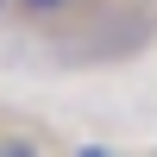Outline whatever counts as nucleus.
I'll list each match as a JSON object with an SVG mask.
<instances>
[{
	"mask_svg": "<svg viewBox=\"0 0 157 157\" xmlns=\"http://www.w3.org/2000/svg\"><path fill=\"white\" fill-rule=\"evenodd\" d=\"M6 6H13V0H0V13H6Z\"/></svg>",
	"mask_w": 157,
	"mask_h": 157,
	"instance_id": "20e7f679",
	"label": "nucleus"
},
{
	"mask_svg": "<svg viewBox=\"0 0 157 157\" xmlns=\"http://www.w3.org/2000/svg\"><path fill=\"white\" fill-rule=\"evenodd\" d=\"M0 157H38V145H25V138H0Z\"/></svg>",
	"mask_w": 157,
	"mask_h": 157,
	"instance_id": "f03ea898",
	"label": "nucleus"
},
{
	"mask_svg": "<svg viewBox=\"0 0 157 157\" xmlns=\"http://www.w3.org/2000/svg\"><path fill=\"white\" fill-rule=\"evenodd\" d=\"M75 157H113V151H101V145H82V151H75Z\"/></svg>",
	"mask_w": 157,
	"mask_h": 157,
	"instance_id": "7ed1b4c3",
	"label": "nucleus"
},
{
	"mask_svg": "<svg viewBox=\"0 0 157 157\" xmlns=\"http://www.w3.org/2000/svg\"><path fill=\"white\" fill-rule=\"evenodd\" d=\"M13 6H19L25 19H38V25H44V19H63V13L75 6V0H13Z\"/></svg>",
	"mask_w": 157,
	"mask_h": 157,
	"instance_id": "f257e3e1",
	"label": "nucleus"
}]
</instances>
